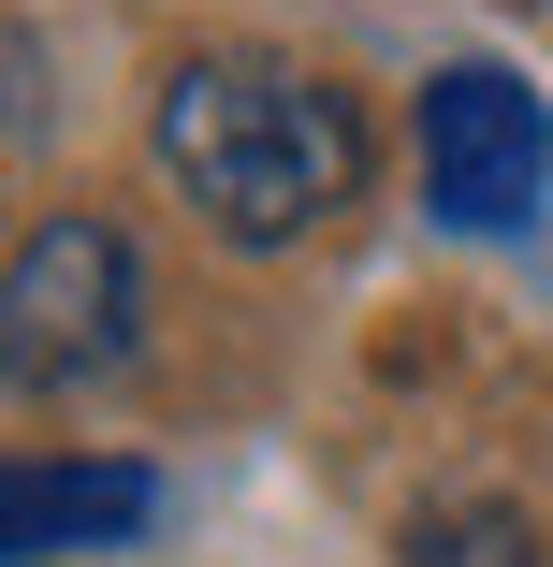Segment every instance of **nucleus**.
<instances>
[{
	"mask_svg": "<svg viewBox=\"0 0 553 567\" xmlns=\"http://www.w3.org/2000/svg\"><path fill=\"white\" fill-rule=\"evenodd\" d=\"M146 146H161V175H175L234 248H291V234H320V218L365 189L350 87H320V73H291V59H248V44L175 59L161 102H146Z\"/></svg>",
	"mask_w": 553,
	"mask_h": 567,
	"instance_id": "nucleus-1",
	"label": "nucleus"
},
{
	"mask_svg": "<svg viewBox=\"0 0 553 567\" xmlns=\"http://www.w3.org/2000/svg\"><path fill=\"white\" fill-rule=\"evenodd\" d=\"M132 320H146V277H132L117 218H30V234H16V277H0V364H16V393L117 379L132 364Z\"/></svg>",
	"mask_w": 553,
	"mask_h": 567,
	"instance_id": "nucleus-2",
	"label": "nucleus"
},
{
	"mask_svg": "<svg viewBox=\"0 0 553 567\" xmlns=\"http://www.w3.org/2000/svg\"><path fill=\"white\" fill-rule=\"evenodd\" d=\"M553 189V117L539 87L495 73V59H452L422 87V204L452 218V234H524Z\"/></svg>",
	"mask_w": 553,
	"mask_h": 567,
	"instance_id": "nucleus-3",
	"label": "nucleus"
},
{
	"mask_svg": "<svg viewBox=\"0 0 553 567\" xmlns=\"http://www.w3.org/2000/svg\"><path fill=\"white\" fill-rule=\"evenodd\" d=\"M146 509H161L146 466H16L0 538H16V553H88V538H132Z\"/></svg>",
	"mask_w": 553,
	"mask_h": 567,
	"instance_id": "nucleus-4",
	"label": "nucleus"
},
{
	"mask_svg": "<svg viewBox=\"0 0 553 567\" xmlns=\"http://www.w3.org/2000/svg\"><path fill=\"white\" fill-rule=\"evenodd\" d=\"M408 567H553V553H539V524H524V509L452 495V509H422V524H408Z\"/></svg>",
	"mask_w": 553,
	"mask_h": 567,
	"instance_id": "nucleus-5",
	"label": "nucleus"
}]
</instances>
